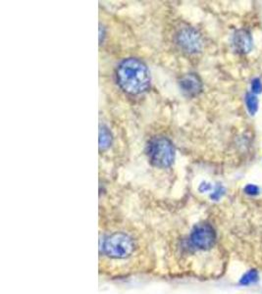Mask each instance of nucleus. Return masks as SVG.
Segmentation results:
<instances>
[{
  "label": "nucleus",
  "mask_w": 262,
  "mask_h": 294,
  "mask_svg": "<svg viewBox=\"0 0 262 294\" xmlns=\"http://www.w3.org/2000/svg\"><path fill=\"white\" fill-rule=\"evenodd\" d=\"M116 81L120 89L131 96L146 93L152 83L148 66L137 58L124 59L116 69Z\"/></svg>",
  "instance_id": "f257e3e1"
},
{
  "label": "nucleus",
  "mask_w": 262,
  "mask_h": 294,
  "mask_svg": "<svg viewBox=\"0 0 262 294\" xmlns=\"http://www.w3.org/2000/svg\"><path fill=\"white\" fill-rule=\"evenodd\" d=\"M175 147L173 143L165 137H155L147 146V154L153 166L166 169L175 161Z\"/></svg>",
  "instance_id": "f03ea898"
},
{
  "label": "nucleus",
  "mask_w": 262,
  "mask_h": 294,
  "mask_svg": "<svg viewBox=\"0 0 262 294\" xmlns=\"http://www.w3.org/2000/svg\"><path fill=\"white\" fill-rule=\"evenodd\" d=\"M105 254L112 258H126L134 251L132 239L123 233H115L108 237L104 244Z\"/></svg>",
  "instance_id": "7ed1b4c3"
},
{
  "label": "nucleus",
  "mask_w": 262,
  "mask_h": 294,
  "mask_svg": "<svg viewBox=\"0 0 262 294\" xmlns=\"http://www.w3.org/2000/svg\"><path fill=\"white\" fill-rule=\"evenodd\" d=\"M176 43L180 49L189 54L199 53L204 47L201 34L191 27L183 28L178 32Z\"/></svg>",
  "instance_id": "20e7f679"
},
{
  "label": "nucleus",
  "mask_w": 262,
  "mask_h": 294,
  "mask_svg": "<svg viewBox=\"0 0 262 294\" xmlns=\"http://www.w3.org/2000/svg\"><path fill=\"white\" fill-rule=\"evenodd\" d=\"M215 231L212 228V226L207 223L197 225L191 234L192 244L199 249L203 250L211 248L215 244Z\"/></svg>",
  "instance_id": "39448f33"
},
{
  "label": "nucleus",
  "mask_w": 262,
  "mask_h": 294,
  "mask_svg": "<svg viewBox=\"0 0 262 294\" xmlns=\"http://www.w3.org/2000/svg\"><path fill=\"white\" fill-rule=\"evenodd\" d=\"M180 89L182 93L188 98H194L198 96L203 90V84L201 79L195 74L185 75L180 80Z\"/></svg>",
  "instance_id": "423d86ee"
},
{
  "label": "nucleus",
  "mask_w": 262,
  "mask_h": 294,
  "mask_svg": "<svg viewBox=\"0 0 262 294\" xmlns=\"http://www.w3.org/2000/svg\"><path fill=\"white\" fill-rule=\"evenodd\" d=\"M233 46L239 53H248L253 48V39L248 31H238L233 39Z\"/></svg>",
  "instance_id": "0eeeda50"
},
{
  "label": "nucleus",
  "mask_w": 262,
  "mask_h": 294,
  "mask_svg": "<svg viewBox=\"0 0 262 294\" xmlns=\"http://www.w3.org/2000/svg\"><path fill=\"white\" fill-rule=\"evenodd\" d=\"M99 144H100V149L105 150L111 146L112 144V135L110 131L105 127L101 126L100 127V136H99Z\"/></svg>",
  "instance_id": "6e6552de"
},
{
  "label": "nucleus",
  "mask_w": 262,
  "mask_h": 294,
  "mask_svg": "<svg viewBox=\"0 0 262 294\" xmlns=\"http://www.w3.org/2000/svg\"><path fill=\"white\" fill-rule=\"evenodd\" d=\"M246 104L248 107V110L252 115L256 114L259 108V100L254 94H248L246 98Z\"/></svg>",
  "instance_id": "1a4fd4ad"
},
{
  "label": "nucleus",
  "mask_w": 262,
  "mask_h": 294,
  "mask_svg": "<svg viewBox=\"0 0 262 294\" xmlns=\"http://www.w3.org/2000/svg\"><path fill=\"white\" fill-rule=\"evenodd\" d=\"M259 281V273L256 270H252L248 272L241 280V284L243 286H249L255 284Z\"/></svg>",
  "instance_id": "9d476101"
},
{
  "label": "nucleus",
  "mask_w": 262,
  "mask_h": 294,
  "mask_svg": "<svg viewBox=\"0 0 262 294\" xmlns=\"http://www.w3.org/2000/svg\"><path fill=\"white\" fill-rule=\"evenodd\" d=\"M252 90L254 92V94H259L262 91V85L261 81L259 79H256L253 81L252 84Z\"/></svg>",
  "instance_id": "9b49d317"
},
{
  "label": "nucleus",
  "mask_w": 262,
  "mask_h": 294,
  "mask_svg": "<svg viewBox=\"0 0 262 294\" xmlns=\"http://www.w3.org/2000/svg\"><path fill=\"white\" fill-rule=\"evenodd\" d=\"M223 195H224V189H223V187L217 186V188L215 189L214 193L211 195V198L214 199V200H217V199H219Z\"/></svg>",
  "instance_id": "f8f14e48"
},
{
  "label": "nucleus",
  "mask_w": 262,
  "mask_h": 294,
  "mask_svg": "<svg viewBox=\"0 0 262 294\" xmlns=\"http://www.w3.org/2000/svg\"><path fill=\"white\" fill-rule=\"evenodd\" d=\"M245 192L250 195V196H257L259 195V188L254 186V185H249L246 189H245Z\"/></svg>",
  "instance_id": "ddd939ff"
},
{
  "label": "nucleus",
  "mask_w": 262,
  "mask_h": 294,
  "mask_svg": "<svg viewBox=\"0 0 262 294\" xmlns=\"http://www.w3.org/2000/svg\"><path fill=\"white\" fill-rule=\"evenodd\" d=\"M210 190H211V186H210V184H207V183H203L201 185V187H200V191L203 192V193L209 192Z\"/></svg>",
  "instance_id": "4468645a"
}]
</instances>
